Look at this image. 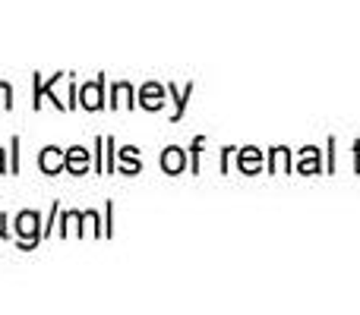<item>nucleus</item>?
<instances>
[{
    "mask_svg": "<svg viewBox=\"0 0 360 315\" xmlns=\"http://www.w3.org/2000/svg\"><path fill=\"white\" fill-rule=\"evenodd\" d=\"M199 149H202V139H196V142H193V152H190L193 155V173L199 170Z\"/></svg>",
    "mask_w": 360,
    "mask_h": 315,
    "instance_id": "13",
    "label": "nucleus"
},
{
    "mask_svg": "<svg viewBox=\"0 0 360 315\" xmlns=\"http://www.w3.org/2000/svg\"><path fill=\"white\" fill-rule=\"evenodd\" d=\"M240 170H259V152L256 149H243L240 152Z\"/></svg>",
    "mask_w": 360,
    "mask_h": 315,
    "instance_id": "10",
    "label": "nucleus"
},
{
    "mask_svg": "<svg viewBox=\"0 0 360 315\" xmlns=\"http://www.w3.org/2000/svg\"><path fill=\"white\" fill-rule=\"evenodd\" d=\"M186 167V152H180L177 145H171V149L162 152V170L171 173V177H177V173H184Z\"/></svg>",
    "mask_w": 360,
    "mask_h": 315,
    "instance_id": "6",
    "label": "nucleus"
},
{
    "mask_svg": "<svg viewBox=\"0 0 360 315\" xmlns=\"http://www.w3.org/2000/svg\"><path fill=\"white\" fill-rule=\"evenodd\" d=\"M117 170V142H114V136L105 139V173H114Z\"/></svg>",
    "mask_w": 360,
    "mask_h": 315,
    "instance_id": "9",
    "label": "nucleus"
},
{
    "mask_svg": "<svg viewBox=\"0 0 360 315\" xmlns=\"http://www.w3.org/2000/svg\"><path fill=\"white\" fill-rule=\"evenodd\" d=\"M0 173H6V161H4V149H0Z\"/></svg>",
    "mask_w": 360,
    "mask_h": 315,
    "instance_id": "15",
    "label": "nucleus"
},
{
    "mask_svg": "<svg viewBox=\"0 0 360 315\" xmlns=\"http://www.w3.org/2000/svg\"><path fill=\"white\" fill-rule=\"evenodd\" d=\"M0 111H13V86L0 82Z\"/></svg>",
    "mask_w": 360,
    "mask_h": 315,
    "instance_id": "11",
    "label": "nucleus"
},
{
    "mask_svg": "<svg viewBox=\"0 0 360 315\" xmlns=\"http://www.w3.org/2000/svg\"><path fill=\"white\" fill-rule=\"evenodd\" d=\"M111 107H136V92L130 82H114L111 86Z\"/></svg>",
    "mask_w": 360,
    "mask_h": 315,
    "instance_id": "7",
    "label": "nucleus"
},
{
    "mask_svg": "<svg viewBox=\"0 0 360 315\" xmlns=\"http://www.w3.org/2000/svg\"><path fill=\"white\" fill-rule=\"evenodd\" d=\"M6 224H10V217L0 211V240H10V227H6Z\"/></svg>",
    "mask_w": 360,
    "mask_h": 315,
    "instance_id": "14",
    "label": "nucleus"
},
{
    "mask_svg": "<svg viewBox=\"0 0 360 315\" xmlns=\"http://www.w3.org/2000/svg\"><path fill=\"white\" fill-rule=\"evenodd\" d=\"M165 95H168V88H162L158 82H146V86L139 88V105H143L146 111H162Z\"/></svg>",
    "mask_w": 360,
    "mask_h": 315,
    "instance_id": "4",
    "label": "nucleus"
},
{
    "mask_svg": "<svg viewBox=\"0 0 360 315\" xmlns=\"http://www.w3.org/2000/svg\"><path fill=\"white\" fill-rule=\"evenodd\" d=\"M89 167H92V158L82 145H73V149L63 152V170H70L73 177H86Z\"/></svg>",
    "mask_w": 360,
    "mask_h": 315,
    "instance_id": "3",
    "label": "nucleus"
},
{
    "mask_svg": "<svg viewBox=\"0 0 360 315\" xmlns=\"http://www.w3.org/2000/svg\"><path fill=\"white\" fill-rule=\"evenodd\" d=\"M76 95H79L82 111H101V107H105V73H101L98 79L86 82L82 88H76Z\"/></svg>",
    "mask_w": 360,
    "mask_h": 315,
    "instance_id": "2",
    "label": "nucleus"
},
{
    "mask_svg": "<svg viewBox=\"0 0 360 315\" xmlns=\"http://www.w3.org/2000/svg\"><path fill=\"white\" fill-rule=\"evenodd\" d=\"M19 142H22L19 136H13V142H10V170L13 173H19Z\"/></svg>",
    "mask_w": 360,
    "mask_h": 315,
    "instance_id": "12",
    "label": "nucleus"
},
{
    "mask_svg": "<svg viewBox=\"0 0 360 315\" xmlns=\"http://www.w3.org/2000/svg\"><path fill=\"white\" fill-rule=\"evenodd\" d=\"M117 167H120V173H127V177H133V173L143 170L139 155H136V149H133V145H127V149L117 152Z\"/></svg>",
    "mask_w": 360,
    "mask_h": 315,
    "instance_id": "8",
    "label": "nucleus"
},
{
    "mask_svg": "<svg viewBox=\"0 0 360 315\" xmlns=\"http://www.w3.org/2000/svg\"><path fill=\"white\" fill-rule=\"evenodd\" d=\"M13 234H16V246L22 249V253H29V249H35L38 243L44 240V227H41V215L38 211H19L16 221H13Z\"/></svg>",
    "mask_w": 360,
    "mask_h": 315,
    "instance_id": "1",
    "label": "nucleus"
},
{
    "mask_svg": "<svg viewBox=\"0 0 360 315\" xmlns=\"http://www.w3.org/2000/svg\"><path fill=\"white\" fill-rule=\"evenodd\" d=\"M38 170L48 173V177L60 173L63 170V152L57 149V145H44L41 155H38Z\"/></svg>",
    "mask_w": 360,
    "mask_h": 315,
    "instance_id": "5",
    "label": "nucleus"
}]
</instances>
